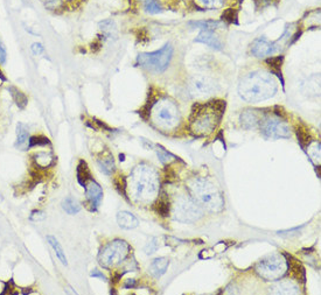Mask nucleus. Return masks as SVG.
Masks as SVG:
<instances>
[{"label": "nucleus", "mask_w": 321, "mask_h": 295, "mask_svg": "<svg viewBox=\"0 0 321 295\" xmlns=\"http://www.w3.org/2000/svg\"><path fill=\"white\" fill-rule=\"evenodd\" d=\"M277 92V82L271 73L257 70L245 75L238 84L241 98L248 103H258L274 97Z\"/></svg>", "instance_id": "1"}, {"label": "nucleus", "mask_w": 321, "mask_h": 295, "mask_svg": "<svg viewBox=\"0 0 321 295\" xmlns=\"http://www.w3.org/2000/svg\"><path fill=\"white\" fill-rule=\"evenodd\" d=\"M226 110V102L214 99L206 104H195L190 117V130L197 135H207L216 129Z\"/></svg>", "instance_id": "2"}, {"label": "nucleus", "mask_w": 321, "mask_h": 295, "mask_svg": "<svg viewBox=\"0 0 321 295\" xmlns=\"http://www.w3.org/2000/svg\"><path fill=\"white\" fill-rule=\"evenodd\" d=\"M159 178L158 174L152 167L147 164H139L135 167L129 180L130 194L136 201L152 200L158 192Z\"/></svg>", "instance_id": "3"}, {"label": "nucleus", "mask_w": 321, "mask_h": 295, "mask_svg": "<svg viewBox=\"0 0 321 295\" xmlns=\"http://www.w3.org/2000/svg\"><path fill=\"white\" fill-rule=\"evenodd\" d=\"M192 197L203 208L212 212H220L224 208L222 194L212 182L206 178H195L189 183Z\"/></svg>", "instance_id": "4"}, {"label": "nucleus", "mask_w": 321, "mask_h": 295, "mask_svg": "<svg viewBox=\"0 0 321 295\" xmlns=\"http://www.w3.org/2000/svg\"><path fill=\"white\" fill-rule=\"evenodd\" d=\"M153 123L163 130H172L179 124L180 112L178 105L168 98H163L154 103L151 110Z\"/></svg>", "instance_id": "5"}, {"label": "nucleus", "mask_w": 321, "mask_h": 295, "mask_svg": "<svg viewBox=\"0 0 321 295\" xmlns=\"http://www.w3.org/2000/svg\"><path fill=\"white\" fill-rule=\"evenodd\" d=\"M173 55V48L169 44L152 53H141L137 58V64L150 73L160 74L167 69Z\"/></svg>", "instance_id": "6"}, {"label": "nucleus", "mask_w": 321, "mask_h": 295, "mask_svg": "<svg viewBox=\"0 0 321 295\" xmlns=\"http://www.w3.org/2000/svg\"><path fill=\"white\" fill-rule=\"evenodd\" d=\"M256 273L265 281H277L288 271V263L283 254H270L255 266Z\"/></svg>", "instance_id": "7"}, {"label": "nucleus", "mask_w": 321, "mask_h": 295, "mask_svg": "<svg viewBox=\"0 0 321 295\" xmlns=\"http://www.w3.org/2000/svg\"><path fill=\"white\" fill-rule=\"evenodd\" d=\"M130 253V245L126 242L121 239H116L113 242L105 245L98 254L99 265L104 268H111L118 265L126 259Z\"/></svg>", "instance_id": "8"}, {"label": "nucleus", "mask_w": 321, "mask_h": 295, "mask_svg": "<svg viewBox=\"0 0 321 295\" xmlns=\"http://www.w3.org/2000/svg\"><path fill=\"white\" fill-rule=\"evenodd\" d=\"M260 132L264 137L269 139L290 138L291 132L288 123L284 118L277 115H264L260 123Z\"/></svg>", "instance_id": "9"}, {"label": "nucleus", "mask_w": 321, "mask_h": 295, "mask_svg": "<svg viewBox=\"0 0 321 295\" xmlns=\"http://www.w3.org/2000/svg\"><path fill=\"white\" fill-rule=\"evenodd\" d=\"M202 209L194 198L179 197L174 204L173 215L174 220L179 222H195L199 218L202 217Z\"/></svg>", "instance_id": "10"}, {"label": "nucleus", "mask_w": 321, "mask_h": 295, "mask_svg": "<svg viewBox=\"0 0 321 295\" xmlns=\"http://www.w3.org/2000/svg\"><path fill=\"white\" fill-rule=\"evenodd\" d=\"M187 89L193 97H206L216 91V83L207 76L194 75L187 82Z\"/></svg>", "instance_id": "11"}, {"label": "nucleus", "mask_w": 321, "mask_h": 295, "mask_svg": "<svg viewBox=\"0 0 321 295\" xmlns=\"http://www.w3.org/2000/svg\"><path fill=\"white\" fill-rule=\"evenodd\" d=\"M277 50H279L278 42L269 41V40L264 38V36L256 39L251 44L252 55L260 59L272 55V54H275Z\"/></svg>", "instance_id": "12"}, {"label": "nucleus", "mask_w": 321, "mask_h": 295, "mask_svg": "<svg viewBox=\"0 0 321 295\" xmlns=\"http://www.w3.org/2000/svg\"><path fill=\"white\" fill-rule=\"evenodd\" d=\"M85 188V196H87L88 203L90 206V210L92 211H96L99 206H101L102 200H103V189L101 186L95 181L90 180L89 182L84 186Z\"/></svg>", "instance_id": "13"}, {"label": "nucleus", "mask_w": 321, "mask_h": 295, "mask_svg": "<svg viewBox=\"0 0 321 295\" xmlns=\"http://www.w3.org/2000/svg\"><path fill=\"white\" fill-rule=\"evenodd\" d=\"M263 115L262 113L257 112V110H244L240 116V121L242 127L246 130L255 129V127L260 126V119H262Z\"/></svg>", "instance_id": "14"}, {"label": "nucleus", "mask_w": 321, "mask_h": 295, "mask_svg": "<svg viewBox=\"0 0 321 295\" xmlns=\"http://www.w3.org/2000/svg\"><path fill=\"white\" fill-rule=\"evenodd\" d=\"M195 42L207 44V46L213 48V49H222V42L220 41L218 36L216 34H214L213 30H201V33L199 34L198 38L195 39Z\"/></svg>", "instance_id": "15"}, {"label": "nucleus", "mask_w": 321, "mask_h": 295, "mask_svg": "<svg viewBox=\"0 0 321 295\" xmlns=\"http://www.w3.org/2000/svg\"><path fill=\"white\" fill-rule=\"evenodd\" d=\"M270 289V293L272 294H298L299 293V288L297 285H294L293 282L290 281V280H285V281H280L275 283L274 286H271Z\"/></svg>", "instance_id": "16"}, {"label": "nucleus", "mask_w": 321, "mask_h": 295, "mask_svg": "<svg viewBox=\"0 0 321 295\" xmlns=\"http://www.w3.org/2000/svg\"><path fill=\"white\" fill-rule=\"evenodd\" d=\"M117 223L122 229L131 230L138 226V218L129 211H119L117 215Z\"/></svg>", "instance_id": "17"}, {"label": "nucleus", "mask_w": 321, "mask_h": 295, "mask_svg": "<svg viewBox=\"0 0 321 295\" xmlns=\"http://www.w3.org/2000/svg\"><path fill=\"white\" fill-rule=\"evenodd\" d=\"M16 147L22 151H26L30 147V133L25 124L19 123L16 126Z\"/></svg>", "instance_id": "18"}, {"label": "nucleus", "mask_w": 321, "mask_h": 295, "mask_svg": "<svg viewBox=\"0 0 321 295\" xmlns=\"http://www.w3.org/2000/svg\"><path fill=\"white\" fill-rule=\"evenodd\" d=\"M286 263H288V268L290 273L294 278H297L298 280H300L302 282H305V268L303 267L302 264L291 256L289 257V260H286Z\"/></svg>", "instance_id": "19"}, {"label": "nucleus", "mask_w": 321, "mask_h": 295, "mask_svg": "<svg viewBox=\"0 0 321 295\" xmlns=\"http://www.w3.org/2000/svg\"><path fill=\"white\" fill-rule=\"evenodd\" d=\"M168 265L169 260L167 259V258H157L155 260H153L151 266H150V272H151L152 276H154L155 278H160L163 274L166 273Z\"/></svg>", "instance_id": "20"}, {"label": "nucleus", "mask_w": 321, "mask_h": 295, "mask_svg": "<svg viewBox=\"0 0 321 295\" xmlns=\"http://www.w3.org/2000/svg\"><path fill=\"white\" fill-rule=\"evenodd\" d=\"M188 26L193 30H213L220 28L222 26V22L221 21H215V20H201V21H190Z\"/></svg>", "instance_id": "21"}, {"label": "nucleus", "mask_w": 321, "mask_h": 295, "mask_svg": "<svg viewBox=\"0 0 321 295\" xmlns=\"http://www.w3.org/2000/svg\"><path fill=\"white\" fill-rule=\"evenodd\" d=\"M153 209L154 211L157 212L159 216L161 217H167L169 215V210H170V203L168 197L166 195H163L158 198V201L155 202L154 206H153Z\"/></svg>", "instance_id": "22"}, {"label": "nucleus", "mask_w": 321, "mask_h": 295, "mask_svg": "<svg viewBox=\"0 0 321 295\" xmlns=\"http://www.w3.org/2000/svg\"><path fill=\"white\" fill-rule=\"evenodd\" d=\"M92 180V173H90L89 168H88V164L85 161L81 160L79 163L77 164V181L81 186H85L87 182Z\"/></svg>", "instance_id": "23"}, {"label": "nucleus", "mask_w": 321, "mask_h": 295, "mask_svg": "<svg viewBox=\"0 0 321 295\" xmlns=\"http://www.w3.org/2000/svg\"><path fill=\"white\" fill-rule=\"evenodd\" d=\"M47 242L49 243V245L52 246L54 251H55V254L56 257L59 258L60 262H61L63 265H68V262H67V257H66V253H64L63 249H62L61 244L59 243V240L56 239L55 237L53 236H47Z\"/></svg>", "instance_id": "24"}, {"label": "nucleus", "mask_w": 321, "mask_h": 295, "mask_svg": "<svg viewBox=\"0 0 321 295\" xmlns=\"http://www.w3.org/2000/svg\"><path fill=\"white\" fill-rule=\"evenodd\" d=\"M62 208H63V210L67 212V214L75 215L81 211L82 206L77 200H75V198L73 197H67L66 200L62 202Z\"/></svg>", "instance_id": "25"}, {"label": "nucleus", "mask_w": 321, "mask_h": 295, "mask_svg": "<svg viewBox=\"0 0 321 295\" xmlns=\"http://www.w3.org/2000/svg\"><path fill=\"white\" fill-rule=\"evenodd\" d=\"M99 27H101L102 33H103L107 38H109V39L116 38L117 28H116L115 22H113L112 20H105V21L99 24Z\"/></svg>", "instance_id": "26"}, {"label": "nucleus", "mask_w": 321, "mask_h": 295, "mask_svg": "<svg viewBox=\"0 0 321 295\" xmlns=\"http://www.w3.org/2000/svg\"><path fill=\"white\" fill-rule=\"evenodd\" d=\"M284 58L283 56H275V58H270L266 59V64L271 68V72L277 74V76L282 77V74H280V69H282Z\"/></svg>", "instance_id": "27"}, {"label": "nucleus", "mask_w": 321, "mask_h": 295, "mask_svg": "<svg viewBox=\"0 0 321 295\" xmlns=\"http://www.w3.org/2000/svg\"><path fill=\"white\" fill-rule=\"evenodd\" d=\"M98 164L99 168H101L102 172H104L105 174H111L115 169V161H113V157H107V158H103L99 159L98 160Z\"/></svg>", "instance_id": "28"}, {"label": "nucleus", "mask_w": 321, "mask_h": 295, "mask_svg": "<svg viewBox=\"0 0 321 295\" xmlns=\"http://www.w3.org/2000/svg\"><path fill=\"white\" fill-rule=\"evenodd\" d=\"M141 2H143L144 10L150 14H158L163 11L157 0H141Z\"/></svg>", "instance_id": "29"}, {"label": "nucleus", "mask_w": 321, "mask_h": 295, "mask_svg": "<svg viewBox=\"0 0 321 295\" xmlns=\"http://www.w3.org/2000/svg\"><path fill=\"white\" fill-rule=\"evenodd\" d=\"M53 157L50 154H48V153H38V154L35 155V162L38 166L42 167V168H47V167H49L50 164L53 162Z\"/></svg>", "instance_id": "30"}, {"label": "nucleus", "mask_w": 321, "mask_h": 295, "mask_svg": "<svg viewBox=\"0 0 321 295\" xmlns=\"http://www.w3.org/2000/svg\"><path fill=\"white\" fill-rule=\"evenodd\" d=\"M155 148H157V149H155V151H157L159 160H160L163 163L169 162V161L172 160V159H177V158L174 157V155L170 154L169 152H167L163 146H155Z\"/></svg>", "instance_id": "31"}, {"label": "nucleus", "mask_w": 321, "mask_h": 295, "mask_svg": "<svg viewBox=\"0 0 321 295\" xmlns=\"http://www.w3.org/2000/svg\"><path fill=\"white\" fill-rule=\"evenodd\" d=\"M297 135H298V139H299V143L303 147L305 146V145H308L309 143H311V135H309L307 130L303 129V127H298Z\"/></svg>", "instance_id": "32"}, {"label": "nucleus", "mask_w": 321, "mask_h": 295, "mask_svg": "<svg viewBox=\"0 0 321 295\" xmlns=\"http://www.w3.org/2000/svg\"><path fill=\"white\" fill-rule=\"evenodd\" d=\"M203 7L210 8V10H215V8H220L223 6L224 0H198Z\"/></svg>", "instance_id": "33"}, {"label": "nucleus", "mask_w": 321, "mask_h": 295, "mask_svg": "<svg viewBox=\"0 0 321 295\" xmlns=\"http://www.w3.org/2000/svg\"><path fill=\"white\" fill-rule=\"evenodd\" d=\"M223 21L229 22V24H236L237 19V13L234 10H227L222 15Z\"/></svg>", "instance_id": "34"}, {"label": "nucleus", "mask_w": 321, "mask_h": 295, "mask_svg": "<svg viewBox=\"0 0 321 295\" xmlns=\"http://www.w3.org/2000/svg\"><path fill=\"white\" fill-rule=\"evenodd\" d=\"M158 238H153V239L147 244L146 246H145V252H146L147 254H152L154 253L155 251H157V249L159 248V243H158Z\"/></svg>", "instance_id": "35"}, {"label": "nucleus", "mask_w": 321, "mask_h": 295, "mask_svg": "<svg viewBox=\"0 0 321 295\" xmlns=\"http://www.w3.org/2000/svg\"><path fill=\"white\" fill-rule=\"evenodd\" d=\"M277 1H278V0H255L256 6L260 7V8L271 6V5L275 4Z\"/></svg>", "instance_id": "36"}, {"label": "nucleus", "mask_w": 321, "mask_h": 295, "mask_svg": "<svg viewBox=\"0 0 321 295\" xmlns=\"http://www.w3.org/2000/svg\"><path fill=\"white\" fill-rule=\"evenodd\" d=\"M45 48L42 46L41 44H38V42H35V44H32V52L34 55H41L42 53H44Z\"/></svg>", "instance_id": "37"}, {"label": "nucleus", "mask_w": 321, "mask_h": 295, "mask_svg": "<svg viewBox=\"0 0 321 295\" xmlns=\"http://www.w3.org/2000/svg\"><path fill=\"white\" fill-rule=\"evenodd\" d=\"M6 58H7L6 49H5L4 44H1V41H0V63H5V62H6Z\"/></svg>", "instance_id": "38"}, {"label": "nucleus", "mask_w": 321, "mask_h": 295, "mask_svg": "<svg viewBox=\"0 0 321 295\" xmlns=\"http://www.w3.org/2000/svg\"><path fill=\"white\" fill-rule=\"evenodd\" d=\"M31 220L32 221H41V220H44L45 218V215H44V212L42 211H33L32 212V215H31Z\"/></svg>", "instance_id": "39"}, {"label": "nucleus", "mask_w": 321, "mask_h": 295, "mask_svg": "<svg viewBox=\"0 0 321 295\" xmlns=\"http://www.w3.org/2000/svg\"><path fill=\"white\" fill-rule=\"evenodd\" d=\"M90 276L93 277V278H101L102 280H105V281H107V277H105L103 273H101V272H99L98 269H93Z\"/></svg>", "instance_id": "40"}, {"label": "nucleus", "mask_w": 321, "mask_h": 295, "mask_svg": "<svg viewBox=\"0 0 321 295\" xmlns=\"http://www.w3.org/2000/svg\"><path fill=\"white\" fill-rule=\"evenodd\" d=\"M135 286H136V280L135 279H129V280H127V282L124 285V287L125 288H133Z\"/></svg>", "instance_id": "41"}, {"label": "nucleus", "mask_w": 321, "mask_h": 295, "mask_svg": "<svg viewBox=\"0 0 321 295\" xmlns=\"http://www.w3.org/2000/svg\"><path fill=\"white\" fill-rule=\"evenodd\" d=\"M0 202H2V196H1V194H0Z\"/></svg>", "instance_id": "42"}]
</instances>
